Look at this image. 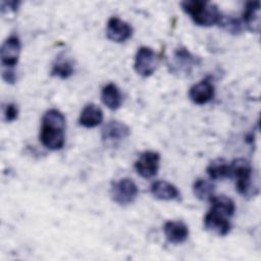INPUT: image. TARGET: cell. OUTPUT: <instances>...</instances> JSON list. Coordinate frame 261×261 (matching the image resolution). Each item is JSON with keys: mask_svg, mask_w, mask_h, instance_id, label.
<instances>
[{"mask_svg": "<svg viewBox=\"0 0 261 261\" xmlns=\"http://www.w3.org/2000/svg\"><path fill=\"white\" fill-rule=\"evenodd\" d=\"M20 2L19 1H2L1 2V12L2 15L15 13L18 9Z\"/></svg>", "mask_w": 261, "mask_h": 261, "instance_id": "23", "label": "cell"}, {"mask_svg": "<svg viewBox=\"0 0 261 261\" xmlns=\"http://www.w3.org/2000/svg\"><path fill=\"white\" fill-rule=\"evenodd\" d=\"M2 79L9 84H13L16 81V75L14 69H3Z\"/></svg>", "mask_w": 261, "mask_h": 261, "instance_id": "24", "label": "cell"}, {"mask_svg": "<svg viewBox=\"0 0 261 261\" xmlns=\"http://www.w3.org/2000/svg\"><path fill=\"white\" fill-rule=\"evenodd\" d=\"M107 38L115 43H123L133 35V28L118 17H110L107 21Z\"/></svg>", "mask_w": 261, "mask_h": 261, "instance_id": "10", "label": "cell"}, {"mask_svg": "<svg viewBox=\"0 0 261 261\" xmlns=\"http://www.w3.org/2000/svg\"><path fill=\"white\" fill-rule=\"evenodd\" d=\"M163 231L167 241L171 244H181L189 237V227L182 221H167L163 226Z\"/></svg>", "mask_w": 261, "mask_h": 261, "instance_id": "13", "label": "cell"}, {"mask_svg": "<svg viewBox=\"0 0 261 261\" xmlns=\"http://www.w3.org/2000/svg\"><path fill=\"white\" fill-rule=\"evenodd\" d=\"M65 117L58 109L52 108L45 112L40 129V142L49 150L62 149L65 143Z\"/></svg>", "mask_w": 261, "mask_h": 261, "instance_id": "2", "label": "cell"}, {"mask_svg": "<svg viewBox=\"0 0 261 261\" xmlns=\"http://www.w3.org/2000/svg\"><path fill=\"white\" fill-rule=\"evenodd\" d=\"M217 24H219V27L233 35H238L242 32V22L240 21L239 18H236L231 15L221 14Z\"/></svg>", "mask_w": 261, "mask_h": 261, "instance_id": "21", "label": "cell"}, {"mask_svg": "<svg viewBox=\"0 0 261 261\" xmlns=\"http://www.w3.org/2000/svg\"><path fill=\"white\" fill-rule=\"evenodd\" d=\"M74 71V65L71 59L59 56L52 65L51 75L60 79H68Z\"/></svg>", "mask_w": 261, "mask_h": 261, "instance_id": "19", "label": "cell"}, {"mask_svg": "<svg viewBox=\"0 0 261 261\" xmlns=\"http://www.w3.org/2000/svg\"><path fill=\"white\" fill-rule=\"evenodd\" d=\"M209 202L211 208L204 217V227L214 234L224 237L231 228L229 217L236 211L234 202L224 195H214Z\"/></svg>", "mask_w": 261, "mask_h": 261, "instance_id": "1", "label": "cell"}, {"mask_svg": "<svg viewBox=\"0 0 261 261\" xmlns=\"http://www.w3.org/2000/svg\"><path fill=\"white\" fill-rule=\"evenodd\" d=\"M206 171L209 177L214 180L230 177L229 163H227L222 158H218L210 162V164L206 168Z\"/></svg>", "mask_w": 261, "mask_h": 261, "instance_id": "18", "label": "cell"}, {"mask_svg": "<svg viewBox=\"0 0 261 261\" xmlns=\"http://www.w3.org/2000/svg\"><path fill=\"white\" fill-rule=\"evenodd\" d=\"M101 100L103 104L111 110H116L121 106L122 95L116 85L109 83L101 91Z\"/></svg>", "mask_w": 261, "mask_h": 261, "instance_id": "17", "label": "cell"}, {"mask_svg": "<svg viewBox=\"0 0 261 261\" xmlns=\"http://www.w3.org/2000/svg\"><path fill=\"white\" fill-rule=\"evenodd\" d=\"M158 61L157 54L150 47L142 46L137 51L134 67L138 74L143 77H148L156 70Z\"/></svg>", "mask_w": 261, "mask_h": 261, "instance_id": "6", "label": "cell"}, {"mask_svg": "<svg viewBox=\"0 0 261 261\" xmlns=\"http://www.w3.org/2000/svg\"><path fill=\"white\" fill-rule=\"evenodd\" d=\"M243 21L246 28L258 34L260 32V2H247L243 11Z\"/></svg>", "mask_w": 261, "mask_h": 261, "instance_id": "14", "label": "cell"}, {"mask_svg": "<svg viewBox=\"0 0 261 261\" xmlns=\"http://www.w3.org/2000/svg\"><path fill=\"white\" fill-rule=\"evenodd\" d=\"M152 195L158 199L163 201H171L179 198V192L175 186L165 180H157L151 186Z\"/></svg>", "mask_w": 261, "mask_h": 261, "instance_id": "16", "label": "cell"}, {"mask_svg": "<svg viewBox=\"0 0 261 261\" xmlns=\"http://www.w3.org/2000/svg\"><path fill=\"white\" fill-rule=\"evenodd\" d=\"M214 185L203 178H198L193 185L194 195L201 201H209L214 196Z\"/></svg>", "mask_w": 261, "mask_h": 261, "instance_id": "20", "label": "cell"}, {"mask_svg": "<svg viewBox=\"0 0 261 261\" xmlns=\"http://www.w3.org/2000/svg\"><path fill=\"white\" fill-rule=\"evenodd\" d=\"M214 86L209 79H204L193 85L189 90V97L193 103L204 105L211 101L214 97Z\"/></svg>", "mask_w": 261, "mask_h": 261, "instance_id": "12", "label": "cell"}, {"mask_svg": "<svg viewBox=\"0 0 261 261\" xmlns=\"http://www.w3.org/2000/svg\"><path fill=\"white\" fill-rule=\"evenodd\" d=\"M129 134L130 129L125 123L118 120H110L102 128L101 138L106 144H114L124 140Z\"/></svg>", "mask_w": 261, "mask_h": 261, "instance_id": "11", "label": "cell"}, {"mask_svg": "<svg viewBox=\"0 0 261 261\" xmlns=\"http://www.w3.org/2000/svg\"><path fill=\"white\" fill-rule=\"evenodd\" d=\"M230 177L236 178V190L239 194L246 196L255 195L252 188L253 168L251 163L245 158L233 159L229 163Z\"/></svg>", "mask_w": 261, "mask_h": 261, "instance_id": "4", "label": "cell"}, {"mask_svg": "<svg viewBox=\"0 0 261 261\" xmlns=\"http://www.w3.org/2000/svg\"><path fill=\"white\" fill-rule=\"evenodd\" d=\"M198 64V58L185 47H179L173 52L170 71L179 75H189Z\"/></svg>", "mask_w": 261, "mask_h": 261, "instance_id": "7", "label": "cell"}, {"mask_svg": "<svg viewBox=\"0 0 261 261\" xmlns=\"http://www.w3.org/2000/svg\"><path fill=\"white\" fill-rule=\"evenodd\" d=\"M139 190L134 180L128 177L120 178L112 182L110 195L112 200L120 206H126L134 203L138 197Z\"/></svg>", "mask_w": 261, "mask_h": 261, "instance_id": "5", "label": "cell"}, {"mask_svg": "<svg viewBox=\"0 0 261 261\" xmlns=\"http://www.w3.org/2000/svg\"><path fill=\"white\" fill-rule=\"evenodd\" d=\"M102 120H103V111L99 106L93 103L87 104L83 108L79 118L80 124L88 128L98 126L99 124H101Z\"/></svg>", "mask_w": 261, "mask_h": 261, "instance_id": "15", "label": "cell"}, {"mask_svg": "<svg viewBox=\"0 0 261 261\" xmlns=\"http://www.w3.org/2000/svg\"><path fill=\"white\" fill-rule=\"evenodd\" d=\"M160 155L155 151H145L135 162V169L144 178L154 177L159 169Z\"/></svg>", "mask_w": 261, "mask_h": 261, "instance_id": "9", "label": "cell"}, {"mask_svg": "<svg viewBox=\"0 0 261 261\" xmlns=\"http://www.w3.org/2000/svg\"><path fill=\"white\" fill-rule=\"evenodd\" d=\"M21 50L19 38L16 35L9 36L1 47L0 57L1 64L4 69H13L17 64Z\"/></svg>", "mask_w": 261, "mask_h": 261, "instance_id": "8", "label": "cell"}, {"mask_svg": "<svg viewBox=\"0 0 261 261\" xmlns=\"http://www.w3.org/2000/svg\"><path fill=\"white\" fill-rule=\"evenodd\" d=\"M18 116V108L15 104L9 103L4 108V119L6 122L14 121Z\"/></svg>", "mask_w": 261, "mask_h": 261, "instance_id": "22", "label": "cell"}, {"mask_svg": "<svg viewBox=\"0 0 261 261\" xmlns=\"http://www.w3.org/2000/svg\"><path fill=\"white\" fill-rule=\"evenodd\" d=\"M182 10L200 27H211L218 23L221 12L218 7L208 1L187 0L180 3Z\"/></svg>", "mask_w": 261, "mask_h": 261, "instance_id": "3", "label": "cell"}]
</instances>
